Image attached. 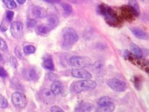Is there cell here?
Segmentation results:
<instances>
[{
  "instance_id": "cell-1",
  "label": "cell",
  "mask_w": 149,
  "mask_h": 112,
  "mask_svg": "<svg viewBox=\"0 0 149 112\" xmlns=\"http://www.w3.org/2000/svg\"><path fill=\"white\" fill-rule=\"evenodd\" d=\"M79 40V34L72 27H66L62 32V47L65 50L70 49Z\"/></svg>"
},
{
  "instance_id": "cell-2",
  "label": "cell",
  "mask_w": 149,
  "mask_h": 112,
  "mask_svg": "<svg viewBox=\"0 0 149 112\" xmlns=\"http://www.w3.org/2000/svg\"><path fill=\"white\" fill-rule=\"evenodd\" d=\"M97 83L95 81L91 80V79H82L81 81L73 82L71 84L69 89L73 93L78 94L85 92V91L95 89Z\"/></svg>"
},
{
  "instance_id": "cell-3",
  "label": "cell",
  "mask_w": 149,
  "mask_h": 112,
  "mask_svg": "<svg viewBox=\"0 0 149 112\" xmlns=\"http://www.w3.org/2000/svg\"><path fill=\"white\" fill-rule=\"evenodd\" d=\"M99 10L100 13L104 17L106 21L109 25L113 27H118L120 25V19L118 17L116 13L108 6L105 4L100 5Z\"/></svg>"
},
{
  "instance_id": "cell-4",
  "label": "cell",
  "mask_w": 149,
  "mask_h": 112,
  "mask_svg": "<svg viewBox=\"0 0 149 112\" xmlns=\"http://www.w3.org/2000/svg\"><path fill=\"white\" fill-rule=\"evenodd\" d=\"M69 63L71 66L77 68H86L91 65V60L87 57L72 56L69 58Z\"/></svg>"
},
{
  "instance_id": "cell-5",
  "label": "cell",
  "mask_w": 149,
  "mask_h": 112,
  "mask_svg": "<svg viewBox=\"0 0 149 112\" xmlns=\"http://www.w3.org/2000/svg\"><path fill=\"white\" fill-rule=\"evenodd\" d=\"M39 97L42 102L46 104H53L55 101V95L48 88L41 89L39 92Z\"/></svg>"
},
{
  "instance_id": "cell-6",
  "label": "cell",
  "mask_w": 149,
  "mask_h": 112,
  "mask_svg": "<svg viewBox=\"0 0 149 112\" xmlns=\"http://www.w3.org/2000/svg\"><path fill=\"white\" fill-rule=\"evenodd\" d=\"M11 101L15 107L18 109L25 108L27 105V98L20 92L13 93L11 96Z\"/></svg>"
},
{
  "instance_id": "cell-7",
  "label": "cell",
  "mask_w": 149,
  "mask_h": 112,
  "mask_svg": "<svg viewBox=\"0 0 149 112\" xmlns=\"http://www.w3.org/2000/svg\"><path fill=\"white\" fill-rule=\"evenodd\" d=\"M107 85L113 90L116 92H123L127 88L125 82L118 79H109L107 81Z\"/></svg>"
},
{
  "instance_id": "cell-8",
  "label": "cell",
  "mask_w": 149,
  "mask_h": 112,
  "mask_svg": "<svg viewBox=\"0 0 149 112\" xmlns=\"http://www.w3.org/2000/svg\"><path fill=\"white\" fill-rule=\"evenodd\" d=\"M10 31L13 37L15 39H20L23 34V25L22 22L19 21L12 22Z\"/></svg>"
},
{
  "instance_id": "cell-9",
  "label": "cell",
  "mask_w": 149,
  "mask_h": 112,
  "mask_svg": "<svg viewBox=\"0 0 149 112\" xmlns=\"http://www.w3.org/2000/svg\"><path fill=\"white\" fill-rule=\"evenodd\" d=\"M72 76L74 78L81 79H91L92 74L84 68H75L72 70Z\"/></svg>"
},
{
  "instance_id": "cell-10",
  "label": "cell",
  "mask_w": 149,
  "mask_h": 112,
  "mask_svg": "<svg viewBox=\"0 0 149 112\" xmlns=\"http://www.w3.org/2000/svg\"><path fill=\"white\" fill-rule=\"evenodd\" d=\"M24 78L28 81H36L39 79V73L34 67L25 69L22 72Z\"/></svg>"
},
{
  "instance_id": "cell-11",
  "label": "cell",
  "mask_w": 149,
  "mask_h": 112,
  "mask_svg": "<svg viewBox=\"0 0 149 112\" xmlns=\"http://www.w3.org/2000/svg\"><path fill=\"white\" fill-rule=\"evenodd\" d=\"M32 16L35 18L42 19L47 16V11L44 8L41 6H36L32 7V11H31Z\"/></svg>"
},
{
  "instance_id": "cell-12",
  "label": "cell",
  "mask_w": 149,
  "mask_h": 112,
  "mask_svg": "<svg viewBox=\"0 0 149 112\" xmlns=\"http://www.w3.org/2000/svg\"><path fill=\"white\" fill-rule=\"evenodd\" d=\"M51 90L55 95H58L63 93L64 86L60 81H55L51 85Z\"/></svg>"
},
{
  "instance_id": "cell-13",
  "label": "cell",
  "mask_w": 149,
  "mask_h": 112,
  "mask_svg": "<svg viewBox=\"0 0 149 112\" xmlns=\"http://www.w3.org/2000/svg\"><path fill=\"white\" fill-rule=\"evenodd\" d=\"M122 13L123 18H125L127 20H132L134 18V15H136L134 10L130 6H123L122 8Z\"/></svg>"
},
{
  "instance_id": "cell-14",
  "label": "cell",
  "mask_w": 149,
  "mask_h": 112,
  "mask_svg": "<svg viewBox=\"0 0 149 112\" xmlns=\"http://www.w3.org/2000/svg\"><path fill=\"white\" fill-rule=\"evenodd\" d=\"M97 105L98 107H104V106H112V105H114V103L111 98L107 96H104L99 99Z\"/></svg>"
},
{
  "instance_id": "cell-15",
  "label": "cell",
  "mask_w": 149,
  "mask_h": 112,
  "mask_svg": "<svg viewBox=\"0 0 149 112\" xmlns=\"http://www.w3.org/2000/svg\"><path fill=\"white\" fill-rule=\"evenodd\" d=\"M42 66L46 70H50V71H53L55 70V65L54 63H53V58L50 56L45 57L44 58V61L42 63Z\"/></svg>"
},
{
  "instance_id": "cell-16",
  "label": "cell",
  "mask_w": 149,
  "mask_h": 112,
  "mask_svg": "<svg viewBox=\"0 0 149 112\" xmlns=\"http://www.w3.org/2000/svg\"><path fill=\"white\" fill-rule=\"evenodd\" d=\"M130 30L132 32V34L138 39H144V40L148 39L147 34L144 31L142 30L141 29L138 28V27H132V28H130Z\"/></svg>"
},
{
  "instance_id": "cell-17",
  "label": "cell",
  "mask_w": 149,
  "mask_h": 112,
  "mask_svg": "<svg viewBox=\"0 0 149 112\" xmlns=\"http://www.w3.org/2000/svg\"><path fill=\"white\" fill-rule=\"evenodd\" d=\"M93 105L88 102H83L81 104H79L77 108L75 109L76 111L79 112H88L91 111L93 109Z\"/></svg>"
},
{
  "instance_id": "cell-18",
  "label": "cell",
  "mask_w": 149,
  "mask_h": 112,
  "mask_svg": "<svg viewBox=\"0 0 149 112\" xmlns=\"http://www.w3.org/2000/svg\"><path fill=\"white\" fill-rule=\"evenodd\" d=\"M51 30V27L48 25H41L38 27L37 32L39 35L46 36L50 33Z\"/></svg>"
},
{
  "instance_id": "cell-19",
  "label": "cell",
  "mask_w": 149,
  "mask_h": 112,
  "mask_svg": "<svg viewBox=\"0 0 149 112\" xmlns=\"http://www.w3.org/2000/svg\"><path fill=\"white\" fill-rule=\"evenodd\" d=\"M48 25L51 27V29L55 28L58 25L60 20H59L58 17L56 15H51L48 18Z\"/></svg>"
},
{
  "instance_id": "cell-20",
  "label": "cell",
  "mask_w": 149,
  "mask_h": 112,
  "mask_svg": "<svg viewBox=\"0 0 149 112\" xmlns=\"http://www.w3.org/2000/svg\"><path fill=\"white\" fill-rule=\"evenodd\" d=\"M130 50H131V52L134 54V56L135 57H137V58H142V56H143V52H142V50L140 49L136 44H132L130 45Z\"/></svg>"
},
{
  "instance_id": "cell-21",
  "label": "cell",
  "mask_w": 149,
  "mask_h": 112,
  "mask_svg": "<svg viewBox=\"0 0 149 112\" xmlns=\"http://www.w3.org/2000/svg\"><path fill=\"white\" fill-rule=\"evenodd\" d=\"M129 6L134 10L136 15H139V5L136 0H130Z\"/></svg>"
},
{
  "instance_id": "cell-22",
  "label": "cell",
  "mask_w": 149,
  "mask_h": 112,
  "mask_svg": "<svg viewBox=\"0 0 149 112\" xmlns=\"http://www.w3.org/2000/svg\"><path fill=\"white\" fill-rule=\"evenodd\" d=\"M115 109V105L109 106H104V107H98L96 109L97 111L99 112H111Z\"/></svg>"
},
{
  "instance_id": "cell-23",
  "label": "cell",
  "mask_w": 149,
  "mask_h": 112,
  "mask_svg": "<svg viewBox=\"0 0 149 112\" xmlns=\"http://www.w3.org/2000/svg\"><path fill=\"white\" fill-rule=\"evenodd\" d=\"M36 49L34 46H32V45H29V46H26L24 47L23 49V52L25 53V54L26 55H29V54H32L35 52Z\"/></svg>"
},
{
  "instance_id": "cell-24",
  "label": "cell",
  "mask_w": 149,
  "mask_h": 112,
  "mask_svg": "<svg viewBox=\"0 0 149 112\" xmlns=\"http://www.w3.org/2000/svg\"><path fill=\"white\" fill-rule=\"evenodd\" d=\"M8 105V101L6 98L1 95H0V109H4L7 108Z\"/></svg>"
},
{
  "instance_id": "cell-25",
  "label": "cell",
  "mask_w": 149,
  "mask_h": 112,
  "mask_svg": "<svg viewBox=\"0 0 149 112\" xmlns=\"http://www.w3.org/2000/svg\"><path fill=\"white\" fill-rule=\"evenodd\" d=\"M62 9H63V11L65 12L66 15H69L72 13V8L69 4H63L62 5Z\"/></svg>"
},
{
  "instance_id": "cell-26",
  "label": "cell",
  "mask_w": 149,
  "mask_h": 112,
  "mask_svg": "<svg viewBox=\"0 0 149 112\" xmlns=\"http://www.w3.org/2000/svg\"><path fill=\"white\" fill-rule=\"evenodd\" d=\"M3 2L9 8H15L16 7V4L14 0H3Z\"/></svg>"
},
{
  "instance_id": "cell-27",
  "label": "cell",
  "mask_w": 149,
  "mask_h": 112,
  "mask_svg": "<svg viewBox=\"0 0 149 112\" xmlns=\"http://www.w3.org/2000/svg\"><path fill=\"white\" fill-rule=\"evenodd\" d=\"M7 49V44L2 38L0 37V50L1 51H5Z\"/></svg>"
},
{
  "instance_id": "cell-28",
  "label": "cell",
  "mask_w": 149,
  "mask_h": 112,
  "mask_svg": "<svg viewBox=\"0 0 149 112\" xmlns=\"http://www.w3.org/2000/svg\"><path fill=\"white\" fill-rule=\"evenodd\" d=\"M13 15H14V13L11 11H8L6 12V20H8V22L11 21L12 19L13 18Z\"/></svg>"
},
{
  "instance_id": "cell-29",
  "label": "cell",
  "mask_w": 149,
  "mask_h": 112,
  "mask_svg": "<svg viewBox=\"0 0 149 112\" xmlns=\"http://www.w3.org/2000/svg\"><path fill=\"white\" fill-rule=\"evenodd\" d=\"M10 63H11V65L13 68H16L17 66H18V61H17L16 58L15 57H11V58H10Z\"/></svg>"
},
{
  "instance_id": "cell-30",
  "label": "cell",
  "mask_w": 149,
  "mask_h": 112,
  "mask_svg": "<svg viewBox=\"0 0 149 112\" xmlns=\"http://www.w3.org/2000/svg\"><path fill=\"white\" fill-rule=\"evenodd\" d=\"M50 111L52 112H59V111L63 112L64 110L62 109L61 108H60L58 106H52V107L50 109Z\"/></svg>"
},
{
  "instance_id": "cell-31",
  "label": "cell",
  "mask_w": 149,
  "mask_h": 112,
  "mask_svg": "<svg viewBox=\"0 0 149 112\" xmlns=\"http://www.w3.org/2000/svg\"><path fill=\"white\" fill-rule=\"evenodd\" d=\"M36 25V21L33 19H31V20H29L28 22H27V26L29 28H32V27H34Z\"/></svg>"
},
{
  "instance_id": "cell-32",
  "label": "cell",
  "mask_w": 149,
  "mask_h": 112,
  "mask_svg": "<svg viewBox=\"0 0 149 112\" xmlns=\"http://www.w3.org/2000/svg\"><path fill=\"white\" fill-rule=\"evenodd\" d=\"M7 77V73L6 70L3 69L2 67H0V77Z\"/></svg>"
},
{
  "instance_id": "cell-33",
  "label": "cell",
  "mask_w": 149,
  "mask_h": 112,
  "mask_svg": "<svg viewBox=\"0 0 149 112\" xmlns=\"http://www.w3.org/2000/svg\"><path fill=\"white\" fill-rule=\"evenodd\" d=\"M69 2L73 3V4H82L84 3L86 0H68Z\"/></svg>"
},
{
  "instance_id": "cell-34",
  "label": "cell",
  "mask_w": 149,
  "mask_h": 112,
  "mask_svg": "<svg viewBox=\"0 0 149 112\" xmlns=\"http://www.w3.org/2000/svg\"><path fill=\"white\" fill-rule=\"evenodd\" d=\"M6 30H7V26L6 25H5L4 23H1V25H0V30L2 31V32H5Z\"/></svg>"
},
{
  "instance_id": "cell-35",
  "label": "cell",
  "mask_w": 149,
  "mask_h": 112,
  "mask_svg": "<svg viewBox=\"0 0 149 112\" xmlns=\"http://www.w3.org/2000/svg\"><path fill=\"white\" fill-rule=\"evenodd\" d=\"M15 53H16V56H18L19 58H22L21 53H20V50H19L18 48H16V49H15Z\"/></svg>"
},
{
  "instance_id": "cell-36",
  "label": "cell",
  "mask_w": 149,
  "mask_h": 112,
  "mask_svg": "<svg viewBox=\"0 0 149 112\" xmlns=\"http://www.w3.org/2000/svg\"><path fill=\"white\" fill-rule=\"evenodd\" d=\"M44 1L49 3H58L60 1V0H44Z\"/></svg>"
},
{
  "instance_id": "cell-37",
  "label": "cell",
  "mask_w": 149,
  "mask_h": 112,
  "mask_svg": "<svg viewBox=\"0 0 149 112\" xmlns=\"http://www.w3.org/2000/svg\"><path fill=\"white\" fill-rule=\"evenodd\" d=\"M16 1H18V4H23L24 3H25V1H26V0H16Z\"/></svg>"
},
{
  "instance_id": "cell-38",
  "label": "cell",
  "mask_w": 149,
  "mask_h": 112,
  "mask_svg": "<svg viewBox=\"0 0 149 112\" xmlns=\"http://www.w3.org/2000/svg\"><path fill=\"white\" fill-rule=\"evenodd\" d=\"M2 56H1V53H0V62H1L2 61Z\"/></svg>"
}]
</instances>
